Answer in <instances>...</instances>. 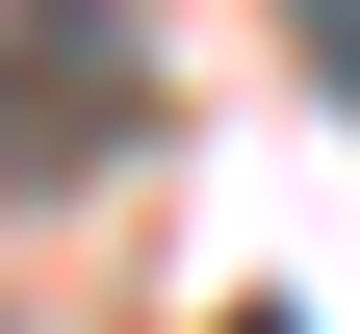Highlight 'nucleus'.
<instances>
[{"mask_svg": "<svg viewBox=\"0 0 360 334\" xmlns=\"http://www.w3.org/2000/svg\"><path fill=\"white\" fill-rule=\"evenodd\" d=\"M129 0H0V206H77V180L129 155Z\"/></svg>", "mask_w": 360, "mask_h": 334, "instance_id": "f257e3e1", "label": "nucleus"}, {"mask_svg": "<svg viewBox=\"0 0 360 334\" xmlns=\"http://www.w3.org/2000/svg\"><path fill=\"white\" fill-rule=\"evenodd\" d=\"M283 52L335 77V129H360V0H283Z\"/></svg>", "mask_w": 360, "mask_h": 334, "instance_id": "f03ea898", "label": "nucleus"}, {"mask_svg": "<svg viewBox=\"0 0 360 334\" xmlns=\"http://www.w3.org/2000/svg\"><path fill=\"white\" fill-rule=\"evenodd\" d=\"M232 334H309V309H232Z\"/></svg>", "mask_w": 360, "mask_h": 334, "instance_id": "7ed1b4c3", "label": "nucleus"}]
</instances>
